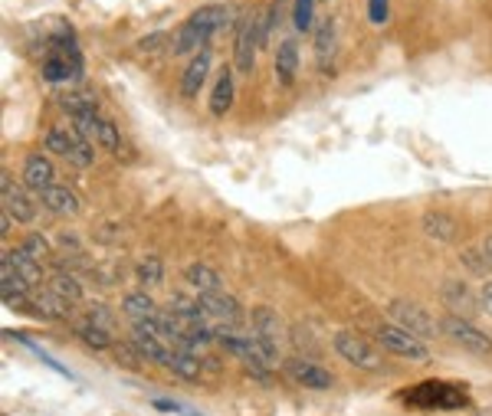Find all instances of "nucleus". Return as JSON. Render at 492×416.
I'll use <instances>...</instances> for the list:
<instances>
[{
	"label": "nucleus",
	"instance_id": "1",
	"mask_svg": "<svg viewBox=\"0 0 492 416\" xmlns=\"http://www.w3.org/2000/svg\"><path fill=\"white\" fill-rule=\"evenodd\" d=\"M227 20H230V7H220V4H207V7L194 10V13L188 17V23L174 33L171 49H174L178 56H188V53L207 49V39L214 37Z\"/></svg>",
	"mask_w": 492,
	"mask_h": 416
},
{
	"label": "nucleus",
	"instance_id": "2",
	"mask_svg": "<svg viewBox=\"0 0 492 416\" xmlns=\"http://www.w3.org/2000/svg\"><path fill=\"white\" fill-rule=\"evenodd\" d=\"M47 152L66 158L69 164L76 168H89L95 161L92 154V142H85L76 128H49L47 132Z\"/></svg>",
	"mask_w": 492,
	"mask_h": 416
},
{
	"label": "nucleus",
	"instance_id": "3",
	"mask_svg": "<svg viewBox=\"0 0 492 416\" xmlns=\"http://www.w3.org/2000/svg\"><path fill=\"white\" fill-rule=\"evenodd\" d=\"M250 325H253V332L250 334H253L259 354H263L269 364H276V360H279V334H283L279 315H276L273 308L259 305V308H253V315H250Z\"/></svg>",
	"mask_w": 492,
	"mask_h": 416
},
{
	"label": "nucleus",
	"instance_id": "4",
	"mask_svg": "<svg viewBox=\"0 0 492 416\" xmlns=\"http://www.w3.org/2000/svg\"><path fill=\"white\" fill-rule=\"evenodd\" d=\"M388 315L394 318V325H400L404 332L417 334V338H434L436 332H440V322H434V315L426 312V308H420L417 302H408V299H394V302L388 305Z\"/></svg>",
	"mask_w": 492,
	"mask_h": 416
},
{
	"label": "nucleus",
	"instance_id": "5",
	"mask_svg": "<svg viewBox=\"0 0 492 416\" xmlns=\"http://www.w3.org/2000/svg\"><path fill=\"white\" fill-rule=\"evenodd\" d=\"M440 332L450 341H456L460 348L473 351V354H489L492 351V338L486 332H479L470 318H460V315H444L440 318Z\"/></svg>",
	"mask_w": 492,
	"mask_h": 416
},
{
	"label": "nucleus",
	"instance_id": "6",
	"mask_svg": "<svg viewBox=\"0 0 492 416\" xmlns=\"http://www.w3.org/2000/svg\"><path fill=\"white\" fill-rule=\"evenodd\" d=\"M374 338H378V344L384 351H391V354H398V358H408V360H426L430 358V351H426V344L417 334L404 332L400 325H381L378 332H374Z\"/></svg>",
	"mask_w": 492,
	"mask_h": 416
},
{
	"label": "nucleus",
	"instance_id": "7",
	"mask_svg": "<svg viewBox=\"0 0 492 416\" xmlns=\"http://www.w3.org/2000/svg\"><path fill=\"white\" fill-rule=\"evenodd\" d=\"M259 23H263V13H259V10L237 23L233 63H237V69L240 73H246V76H250V69H253V63H256V49H259Z\"/></svg>",
	"mask_w": 492,
	"mask_h": 416
},
{
	"label": "nucleus",
	"instance_id": "8",
	"mask_svg": "<svg viewBox=\"0 0 492 416\" xmlns=\"http://www.w3.org/2000/svg\"><path fill=\"white\" fill-rule=\"evenodd\" d=\"M331 344H335V351H338V358L348 360L351 368H361V370H378L381 368V358L374 354V348H371L365 338H358V334L338 332L335 338H331Z\"/></svg>",
	"mask_w": 492,
	"mask_h": 416
},
{
	"label": "nucleus",
	"instance_id": "9",
	"mask_svg": "<svg viewBox=\"0 0 492 416\" xmlns=\"http://www.w3.org/2000/svg\"><path fill=\"white\" fill-rule=\"evenodd\" d=\"M198 299H200L204 315H207L217 328H240V322H243V308H240V302L233 295L210 292V295H198Z\"/></svg>",
	"mask_w": 492,
	"mask_h": 416
},
{
	"label": "nucleus",
	"instance_id": "10",
	"mask_svg": "<svg viewBox=\"0 0 492 416\" xmlns=\"http://www.w3.org/2000/svg\"><path fill=\"white\" fill-rule=\"evenodd\" d=\"M0 200H4V210H7L10 217L17 220V223H33V217H37V207H33V200L27 197V190L17 187V184L10 180L7 170L0 174Z\"/></svg>",
	"mask_w": 492,
	"mask_h": 416
},
{
	"label": "nucleus",
	"instance_id": "11",
	"mask_svg": "<svg viewBox=\"0 0 492 416\" xmlns=\"http://www.w3.org/2000/svg\"><path fill=\"white\" fill-rule=\"evenodd\" d=\"M286 370H289V377L295 380V384H303V387L309 390H329L331 384H335V377H331L329 370L319 368V364H312V360H286Z\"/></svg>",
	"mask_w": 492,
	"mask_h": 416
},
{
	"label": "nucleus",
	"instance_id": "12",
	"mask_svg": "<svg viewBox=\"0 0 492 416\" xmlns=\"http://www.w3.org/2000/svg\"><path fill=\"white\" fill-rule=\"evenodd\" d=\"M53 180H57V170H53V161L47 154H27V161H23V187L43 194L47 187H53Z\"/></svg>",
	"mask_w": 492,
	"mask_h": 416
},
{
	"label": "nucleus",
	"instance_id": "13",
	"mask_svg": "<svg viewBox=\"0 0 492 416\" xmlns=\"http://www.w3.org/2000/svg\"><path fill=\"white\" fill-rule=\"evenodd\" d=\"M207 76H210V49H200V53H194V59H190L184 76H180V95L184 99H198Z\"/></svg>",
	"mask_w": 492,
	"mask_h": 416
},
{
	"label": "nucleus",
	"instance_id": "14",
	"mask_svg": "<svg viewBox=\"0 0 492 416\" xmlns=\"http://www.w3.org/2000/svg\"><path fill=\"white\" fill-rule=\"evenodd\" d=\"M40 204H43L49 213H59V217H76L79 210H83L79 197L66 187V184H53V187H47L40 194Z\"/></svg>",
	"mask_w": 492,
	"mask_h": 416
},
{
	"label": "nucleus",
	"instance_id": "15",
	"mask_svg": "<svg viewBox=\"0 0 492 416\" xmlns=\"http://www.w3.org/2000/svg\"><path fill=\"white\" fill-rule=\"evenodd\" d=\"M184 282H188L198 295L224 292V279H220L217 269H210L207 263H190V265H184Z\"/></svg>",
	"mask_w": 492,
	"mask_h": 416
},
{
	"label": "nucleus",
	"instance_id": "16",
	"mask_svg": "<svg viewBox=\"0 0 492 416\" xmlns=\"http://www.w3.org/2000/svg\"><path fill=\"white\" fill-rule=\"evenodd\" d=\"M440 295H444V305L450 308V315H460V318H473L476 315V295L470 292L466 282H446Z\"/></svg>",
	"mask_w": 492,
	"mask_h": 416
},
{
	"label": "nucleus",
	"instance_id": "17",
	"mask_svg": "<svg viewBox=\"0 0 492 416\" xmlns=\"http://www.w3.org/2000/svg\"><path fill=\"white\" fill-rule=\"evenodd\" d=\"M276 76L283 85H293L299 76V43L295 39H283L276 49Z\"/></svg>",
	"mask_w": 492,
	"mask_h": 416
},
{
	"label": "nucleus",
	"instance_id": "18",
	"mask_svg": "<svg viewBox=\"0 0 492 416\" xmlns=\"http://www.w3.org/2000/svg\"><path fill=\"white\" fill-rule=\"evenodd\" d=\"M4 259L13 265V273H17L20 279L30 285V289H37V285L43 282V265H40V259H33L27 249L17 247L13 253H4Z\"/></svg>",
	"mask_w": 492,
	"mask_h": 416
},
{
	"label": "nucleus",
	"instance_id": "19",
	"mask_svg": "<svg viewBox=\"0 0 492 416\" xmlns=\"http://www.w3.org/2000/svg\"><path fill=\"white\" fill-rule=\"evenodd\" d=\"M122 312L132 318V322H154L158 315H162V308L154 305L152 295H145V292H128L122 299Z\"/></svg>",
	"mask_w": 492,
	"mask_h": 416
},
{
	"label": "nucleus",
	"instance_id": "20",
	"mask_svg": "<svg viewBox=\"0 0 492 416\" xmlns=\"http://www.w3.org/2000/svg\"><path fill=\"white\" fill-rule=\"evenodd\" d=\"M233 108V73L227 66L220 69L217 85H214V95H210V112L217 115H227Z\"/></svg>",
	"mask_w": 492,
	"mask_h": 416
},
{
	"label": "nucleus",
	"instance_id": "21",
	"mask_svg": "<svg viewBox=\"0 0 492 416\" xmlns=\"http://www.w3.org/2000/svg\"><path fill=\"white\" fill-rule=\"evenodd\" d=\"M424 233L436 243H453L460 227H456L453 217H446V213H426L424 217Z\"/></svg>",
	"mask_w": 492,
	"mask_h": 416
},
{
	"label": "nucleus",
	"instance_id": "22",
	"mask_svg": "<svg viewBox=\"0 0 492 416\" xmlns=\"http://www.w3.org/2000/svg\"><path fill=\"white\" fill-rule=\"evenodd\" d=\"M66 305L59 295H53L47 289V292H40V289H33V315L37 318H49V322H57V318H63L66 315Z\"/></svg>",
	"mask_w": 492,
	"mask_h": 416
},
{
	"label": "nucleus",
	"instance_id": "23",
	"mask_svg": "<svg viewBox=\"0 0 492 416\" xmlns=\"http://www.w3.org/2000/svg\"><path fill=\"white\" fill-rule=\"evenodd\" d=\"M49 292L59 295L63 302H79V299H83V285H79L76 275L53 273V275H49Z\"/></svg>",
	"mask_w": 492,
	"mask_h": 416
},
{
	"label": "nucleus",
	"instance_id": "24",
	"mask_svg": "<svg viewBox=\"0 0 492 416\" xmlns=\"http://www.w3.org/2000/svg\"><path fill=\"white\" fill-rule=\"evenodd\" d=\"M76 338L83 341V344H89V348H95V351L112 348V332H105V328H99V325H92V322L76 325Z\"/></svg>",
	"mask_w": 492,
	"mask_h": 416
},
{
	"label": "nucleus",
	"instance_id": "25",
	"mask_svg": "<svg viewBox=\"0 0 492 416\" xmlns=\"http://www.w3.org/2000/svg\"><path fill=\"white\" fill-rule=\"evenodd\" d=\"M168 370H174V374H178V377H184V380H198L200 377V358L174 351V354H171V360H168Z\"/></svg>",
	"mask_w": 492,
	"mask_h": 416
},
{
	"label": "nucleus",
	"instance_id": "26",
	"mask_svg": "<svg viewBox=\"0 0 492 416\" xmlns=\"http://www.w3.org/2000/svg\"><path fill=\"white\" fill-rule=\"evenodd\" d=\"M135 273H138V282L154 289V285H162V279H164V263L158 256H145Z\"/></svg>",
	"mask_w": 492,
	"mask_h": 416
},
{
	"label": "nucleus",
	"instance_id": "27",
	"mask_svg": "<svg viewBox=\"0 0 492 416\" xmlns=\"http://www.w3.org/2000/svg\"><path fill=\"white\" fill-rule=\"evenodd\" d=\"M335 49V20H322V27L315 30V53H319V63L325 66V56H331Z\"/></svg>",
	"mask_w": 492,
	"mask_h": 416
},
{
	"label": "nucleus",
	"instance_id": "28",
	"mask_svg": "<svg viewBox=\"0 0 492 416\" xmlns=\"http://www.w3.org/2000/svg\"><path fill=\"white\" fill-rule=\"evenodd\" d=\"M20 249H27V253L33 256V259H40V263L49 259V253H53V247H49V239L43 237V233H27V239L20 243Z\"/></svg>",
	"mask_w": 492,
	"mask_h": 416
},
{
	"label": "nucleus",
	"instance_id": "29",
	"mask_svg": "<svg viewBox=\"0 0 492 416\" xmlns=\"http://www.w3.org/2000/svg\"><path fill=\"white\" fill-rule=\"evenodd\" d=\"M63 108H66L73 118H83V115H99V105H95L92 99H79V95L63 99Z\"/></svg>",
	"mask_w": 492,
	"mask_h": 416
},
{
	"label": "nucleus",
	"instance_id": "30",
	"mask_svg": "<svg viewBox=\"0 0 492 416\" xmlns=\"http://www.w3.org/2000/svg\"><path fill=\"white\" fill-rule=\"evenodd\" d=\"M460 263H463L466 269H470V273H476V275H486V273H489V263H486L483 249H479V253H476V249H463Z\"/></svg>",
	"mask_w": 492,
	"mask_h": 416
},
{
	"label": "nucleus",
	"instance_id": "31",
	"mask_svg": "<svg viewBox=\"0 0 492 416\" xmlns=\"http://www.w3.org/2000/svg\"><path fill=\"white\" fill-rule=\"evenodd\" d=\"M295 30L299 33L312 30V0H295Z\"/></svg>",
	"mask_w": 492,
	"mask_h": 416
},
{
	"label": "nucleus",
	"instance_id": "32",
	"mask_svg": "<svg viewBox=\"0 0 492 416\" xmlns=\"http://www.w3.org/2000/svg\"><path fill=\"white\" fill-rule=\"evenodd\" d=\"M85 322L99 325V328H105V332H112V328H115L112 315H109V308H102V305H92V308L85 312Z\"/></svg>",
	"mask_w": 492,
	"mask_h": 416
},
{
	"label": "nucleus",
	"instance_id": "33",
	"mask_svg": "<svg viewBox=\"0 0 492 416\" xmlns=\"http://www.w3.org/2000/svg\"><path fill=\"white\" fill-rule=\"evenodd\" d=\"M371 23H384V20H388V0H371Z\"/></svg>",
	"mask_w": 492,
	"mask_h": 416
},
{
	"label": "nucleus",
	"instance_id": "34",
	"mask_svg": "<svg viewBox=\"0 0 492 416\" xmlns=\"http://www.w3.org/2000/svg\"><path fill=\"white\" fill-rule=\"evenodd\" d=\"M158 43H168V37H164V33H154V37L142 39V43H138V49H152V47H158Z\"/></svg>",
	"mask_w": 492,
	"mask_h": 416
},
{
	"label": "nucleus",
	"instance_id": "35",
	"mask_svg": "<svg viewBox=\"0 0 492 416\" xmlns=\"http://www.w3.org/2000/svg\"><path fill=\"white\" fill-rule=\"evenodd\" d=\"M10 220H13V217H10L7 210H4V213H0V237H4V239L10 237Z\"/></svg>",
	"mask_w": 492,
	"mask_h": 416
},
{
	"label": "nucleus",
	"instance_id": "36",
	"mask_svg": "<svg viewBox=\"0 0 492 416\" xmlns=\"http://www.w3.org/2000/svg\"><path fill=\"white\" fill-rule=\"evenodd\" d=\"M483 256H486V263H489V269H492V233L483 239Z\"/></svg>",
	"mask_w": 492,
	"mask_h": 416
},
{
	"label": "nucleus",
	"instance_id": "37",
	"mask_svg": "<svg viewBox=\"0 0 492 416\" xmlns=\"http://www.w3.org/2000/svg\"><path fill=\"white\" fill-rule=\"evenodd\" d=\"M483 302H486V305H492V282H486V285H483Z\"/></svg>",
	"mask_w": 492,
	"mask_h": 416
}]
</instances>
